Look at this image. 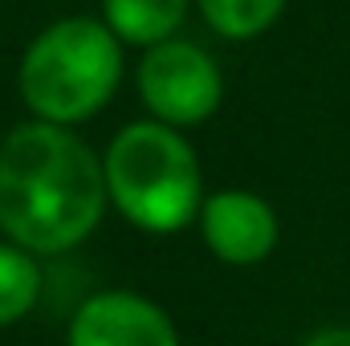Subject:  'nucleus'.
Instances as JSON below:
<instances>
[{
    "label": "nucleus",
    "mask_w": 350,
    "mask_h": 346,
    "mask_svg": "<svg viewBox=\"0 0 350 346\" xmlns=\"http://www.w3.org/2000/svg\"><path fill=\"white\" fill-rule=\"evenodd\" d=\"M106 172L57 122H25L0 147V228L25 253L82 245L102 220Z\"/></svg>",
    "instance_id": "nucleus-1"
},
{
    "label": "nucleus",
    "mask_w": 350,
    "mask_h": 346,
    "mask_svg": "<svg viewBox=\"0 0 350 346\" xmlns=\"http://www.w3.org/2000/svg\"><path fill=\"white\" fill-rule=\"evenodd\" d=\"M122 53L118 37L86 16L49 25L21 62V98L45 122L70 127L82 122L118 86Z\"/></svg>",
    "instance_id": "nucleus-2"
},
{
    "label": "nucleus",
    "mask_w": 350,
    "mask_h": 346,
    "mask_svg": "<svg viewBox=\"0 0 350 346\" xmlns=\"http://www.w3.org/2000/svg\"><path fill=\"white\" fill-rule=\"evenodd\" d=\"M110 200L147 232H175L200 208V163L163 122H135L106 151Z\"/></svg>",
    "instance_id": "nucleus-3"
},
{
    "label": "nucleus",
    "mask_w": 350,
    "mask_h": 346,
    "mask_svg": "<svg viewBox=\"0 0 350 346\" xmlns=\"http://www.w3.org/2000/svg\"><path fill=\"white\" fill-rule=\"evenodd\" d=\"M139 94L155 118L172 127H196L220 106L224 82L204 49L187 41H159L139 66Z\"/></svg>",
    "instance_id": "nucleus-4"
},
{
    "label": "nucleus",
    "mask_w": 350,
    "mask_h": 346,
    "mask_svg": "<svg viewBox=\"0 0 350 346\" xmlns=\"http://www.w3.org/2000/svg\"><path fill=\"white\" fill-rule=\"evenodd\" d=\"M70 346H179L159 306L139 293H98L74 314Z\"/></svg>",
    "instance_id": "nucleus-5"
},
{
    "label": "nucleus",
    "mask_w": 350,
    "mask_h": 346,
    "mask_svg": "<svg viewBox=\"0 0 350 346\" xmlns=\"http://www.w3.org/2000/svg\"><path fill=\"white\" fill-rule=\"evenodd\" d=\"M208 249L228 265H257L277 245V216L253 191H220L200 208Z\"/></svg>",
    "instance_id": "nucleus-6"
},
{
    "label": "nucleus",
    "mask_w": 350,
    "mask_h": 346,
    "mask_svg": "<svg viewBox=\"0 0 350 346\" xmlns=\"http://www.w3.org/2000/svg\"><path fill=\"white\" fill-rule=\"evenodd\" d=\"M102 4H106V29L131 45L167 41L187 12V0H102Z\"/></svg>",
    "instance_id": "nucleus-7"
},
{
    "label": "nucleus",
    "mask_w": 350,
    "mask_h": 346,
    "mask_svg": "<svg viewBox=\"0 0 350 346\" xmlns=\"http://www.w3.org/2000/svg\"><path fill=\"white\" fill-rule=\"evenodd\" d=\"M41 293V273L16 245H0V326L25 318Z\"/></svg>",
    "instance_id": "nucleus-8"
},
{
    "label": "nucleus",
    "mask_w": 350,
    "mask_h": 346,
    "mask_svg": "<svg viewBox=\"0 0 350 346\" xmlns=\"http://www.w3.org/2000/svg\"><path fill=\"white\" fill-rule=\"evenodd\" d=\"M281 8H285V0H200L204 21L220 37H232V41L265 33L281 16Z\"/></svg>",
    "instance_id": "nucleus-9"
},
{
    "label": "nucleus",
    "mask_w": 350,
    "mask_h": 346,
    "mask_svg": "<svg viewBox=\"0 0 350 346\" xmlns=\"http://www.w3.org/2000/svg\"><path fill=\"white\" fill-rule=\"evenodd\" d=\"M301 346H350V330L334 326V330H318L314 338H306Z\"/></svg>",
    "instance_id": "nucleus-10"
}]
</instances>
